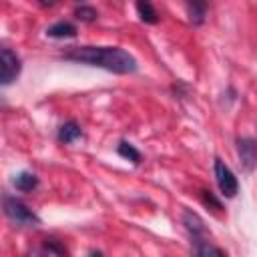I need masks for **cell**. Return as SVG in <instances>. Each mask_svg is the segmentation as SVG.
Here are the masks:
<instances>
[{
	"mask_svg": "<svg viewBox=\"0 0 257 257\" xmlns=\"http://www.w3.org/2000/svg\"><path fill=\"white\" fill-rule=\"evenodd\" d=\"M201 199H203V203H205L207 207H213V209H217V211L221 209V203L213 197V193H211V191H201Z\"/></svg>",
	"mask_w": 257,
	"mask_h": 257,
	"instance_id": "16",
	"label": "cell"
},
{
	"mask_svg": "<svg viewBox=\"0 0 257 257\" xmlns=\"http://www.w3.org/2000/svg\"><path fill=\"white\" fill-rule=\"evenodd\" d=\"M60 58L114 74H133L139 68L137 58L118 46H70L60 54Z\"/></svg>",
	"mask_w": 257,
	"mask_h": 257,
	"instance_id": "1",
	"label": "cell"
},
{
	"mask_svg": "<svg viewBox=\"0 0 257 257\" xmlns=\"http://www.w3.org/2000/svg\"><path fill=\"white\" fill-rule=\"evenodd\" d=\"M183 223L187 225V229H189L195 237L205 231V225H203L201 217H199L197 213H193V211H185V213H183Z\"/></svg>",
	"mask_w": 257,
	"mask_h": 257,
	"instance_id": "11",
	"label": "cell"
},
{
	"mask_svg": "<svg viewBox=\"0 0 257 257\" xmlns=\"http://www.w3.org/2000/svg\"><path fill=\"white\" fill-rule=\"evenodd\" d=\"M215 179H217V187H219V191H221L223 197L233 199L237 195V191H239L237 177L225 165V161H221V159H215Z\"/></svg>",
	"mask_w": 257,
	"mask_h": 257,
	"instance_id": "3",
	"label": "cell"
},
{
	"mask_svg": "<svg viewBox=\"0 0 257 257\" xmlns=\"http://www.w3.org/2000/svg\"><path fill=\"white\" fill-rule=\"evenodd\" d=\"M74 16H76L80 22H94V20L98 18V12H96V8L82 4V6H76V8H74Z\"/></svg>",
	"mask_w": 257,
	"mask_h": 257,
	"instance_id": "14",
	"label": "cell"
},
{
	"mask_svg": "<svg viewBox=\"0 0 257 257\" xmlns=\"http://www.w3.org/2000/svg\"><path fill=\"white\" fill-rule=\"evenodd\" d=\"M44 249L48 251V253H54V255H58V257H66V249L56 241V239H46V243H44Z\"/></svg>",
	"mask_w": 257,
	"mask_h": 257,
	"instance_id": "15",
	"label": "cell"
},
{
	"mask_svg": "<svg viewBox=\"0 0 257 257\" xmlns=\"http://www.w3.org/2000/svg\"><path fill=\"white\" fill-rule=\"evenodd\" d=\"M46 36H50V38H74L76 36V26L66 22V20H60V22L46 28Z\"/></svg>",
	"mask_w": 257,
	"mask_h": 257,
	"instance_id": "7",
	"label": "cell"
},
{
	"mask_svg": "<svg viewBox=\"0 0 257 257\" xmlns=\"http://www.w3.org/2000/svg\"><path fill=\"white\" fill-rule=\"evenodd\" d=\"M137 12H139L141 20L147 22V24H157L159 22V14H157V10L153 8L151 2H137Z\"/></svg>",
	"mask_w": 257,
	"mask_h": 257,
	"instance_id": "10",
	"label": "cell"
},
{
	"mask_svg": "<svg viewBox=\"0 0 257 257\" xmlns=\"http://www.w3.org/2000/svg\"><path fill=\"white\" fill-rule=\"evenodd\" d=\"M4 215L12 223H18V225H24V227H36V225H40L38 215L32 209H28L22 201H18L16 197H4Z\"/></svg>",
	"mask_w": 257,
	"mask_h": 257,
	"instance_id": "2",
	"label": "cell"
},
{
	"mask_svg": "<svg viewBox=\"0 0 257 257\" xmlns=\"http://www.w3.org/2000/svg\"><path fill=\"white\" fill-rule=\"evenodd\" d=\"M12 183H14V187H16L18 191H22V193H28V191H32V189H36V185H38V177H36L34 173H28V171H22V173H18V175H14V179H12Z\"/></svg>",
	"mask_w": 257,
	"mask_h": 257,
	"instance_id": "8",
	"label": "cell"
},
{
	"mask_svg": "<svg viewBox=\"0 0 257 257\" xmlns=\"http://www.w3.org/2000/svg\"><path fill=\"white\" fill-rule=\"evenodd\" d=\"M20 58L16 52H12L10 48H0V82L6 86L10 82L16 80V76L20 74Z\"/></svg>",
	"mask_w": 257,
	"mask_h": 257,
	"instance_id": "4",
	"label": "cell"
},
{
	"mask_svg": "<svg viewBox=\"0 0 257 257\" xmlns=\"http://www.w3.org/2000/svg\"><path fill=\"white\" fill-rule=\"evenodd\" d=\"M116 153H118L122 159H126V161H131V163H135V165H139V163H141V153H139V149H135V147H133L131 143H126V141L118 143Z\"/></svg>",
	"mask_w": 257,
	"mask_h": 257,
	"instance_id": "13",
	"label": "cell"
},
{
	"mask_svg": "<svg viewBox=\"0 0 257 257\" xmlns=\"http://www.w3.org/2000/svg\"><path fill=\"white\" fill-rule=\"evenodd\" d=\"M88 257H102V253H100V251H90Z\"/></svg>",
	"mask_w": 257,
	"mask_h": 257,
	"instance_id": "17",
	"label": "cell"
},
{
	"mask_svg": "<svg viewBox=\"0 0 257 257\" xmlns=\"http://www.w3.org/2000/svg\"><path fill=\"white\" fill-rule=\"evenodd\" d=\"M237 157L245 173L255 171L257 167V141L251 137H243L237 141Z\"/></svg>",
	"mask_w": 257,
	"mask_h": 257,
	"instance_id": "5",
	"label": "cell"
},
{
	"mask_svg": "<svg viewBox=\"0 0 257 257\" xmlns=\"http://www.w3.org/2000/svg\"><path fill=\"white\" fill-rule=\"evenodd\" d=\"M78 137H82V128H80V124H78L76 120H68V122H64V124L58 128V141H60L62 145H70V143H74Z\"/></svg>",
	"mask_w": 257,
	"mask_h": 257,
	"instance_id": "6",
	"label": "cell"
},
{
	"mask_svg": "<svg viewBox=\"0 0 257 257\" xmlns=\"http://www.w3.org/2000/svg\"><path fill=\"white\" fill-rule=\"evenodd\" d=\"M195 253H197V257H229L223 249L215 247L209 241H201V239L195 241Z\"/></svg>",
	"mask_w": 257,
	"mask_h": 257,
	"instance_id": "9",
	"label": "cell"
},
{
	"mask_svg": "<svg viewBox=\"0 0 257 257\" xmlns=\"http://www.w3.org/2000/svg\"><path fill=\"white\" fill-rule=\"evenodd\" d=\"M187 12H189V20L199 26V24H203V20H205L207 4H203V2H189V4H187Z\"/></svg>",
	"mask_w": 257,
	"mask_h": 257,
	"instance_id": "12",
	"label": "cell"
}]
</instances>
